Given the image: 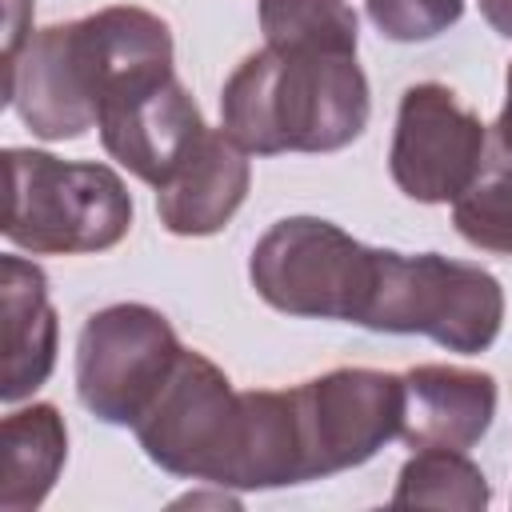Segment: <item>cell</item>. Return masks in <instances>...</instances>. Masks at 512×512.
<instances>
[{
	"label": "cell",
	"instance_id": "obj_1",
	"mask_svg": "<svg viewBox=\"0 0 512 512\" xmlns=\"http://www.w3.org/2000/svg\"><path fill=\"white\" fill-rule=\"evenodd\" d=\"M172 72V28L136 4L32 32L4 60V104L40 140H80L120 88Z\"/></svg>",
	"mask_w": 512,
	"mask_h": 512
},
{
	"label": "cell",
	"instance_id": "obj_2",
	"mask_svg": "<svg viewBox=\"0 0 512 512\" xmlns=\"http://www.w3.org/2000/svg\"><path fill=\"white\" fill-rule=\"evenodd\" d=\"M372 116L368 76L344 52L260 48L236 64L220 92V128L252 156L340 152Z\"/></svg>",
	"mask_w": 512,
	"mask_h": 512
},
{
	"label": "cell",
	"instance_id": "obj_3",
	"mask_svg": "<svg viewBox=\"0 0 512 512\" xmlns=\"http://www.w3.org/2000/svg\"><path fill=\"white\" fill-rule=\"evenodd\" d=\"M8 244L32 256H84L116 248L132 228V196L116 168L60 160L40 148H4Z\"/></svg>",
	"mask_w": 512,
	"mask_h": 512
},
{
	"label": "cell",
	"instance_id": "obj_4",
	"mask_svg": "<svg viewBox=\"0 0 512 512\" xmlns=\"http://www.w3.org/2000/svg\"><path fill=\"white\" fill-rule=\"evenodd\" d=\"M360 328L428 336L448 352L476 356L488 352L504 328V288L488 268L468 260L380 248L376 292Z\"/></svg>",
	"mask_w": 512,
	"mask_h": 512
},
{
	"label": "cell",
	"instance_id": "obj_5",
	"mask_svg": "<svg viewBox=\"0 0 512 512\" xmlns=\"http://www.w3.org/2000/svg\"><path fill=\"white\" fill-rule=\"evenodd\" d=\"M380 248L360 244L324 216L276 220L248 256V280L256 296L300 320L364 324L376 292Z\"/></svg>",
	"mask_w": 512,
	"mask_h": 512
},
{
	"label": "cell",
	"instance_id": "obj_6",
	"mask_svg": "<svg viewBox=\"0 0 512 512\" xmlns=\"http://www.w3.org/2000/svg\"><path fill=\"white\" fill-rule=\"evenodd\" d=\"M144 456L180 480L236 488L244 448V392L204 356L184 348L152 408L136 420Z\"/></svg>",
	"mask_w": 512,
	"mask_h": 512
},
{
	"label": "cell",
	"instance_id": "obj_7",
	"mask_svg": "<svg viewBox=\"0 0 512 512\" xmlns=\"http://www.w3.org/2000/svg\"><path fill=\"white\" fill-rule=\"evenodd\" d=\"M184 344L164 312L140 300H120L92 312L76 336V396L112 424L136 428L172 376Z\"/></svg>",
	"mask_w": 512,
	"mask_h": 512
},
{
	"label": "cell",
	"instance_id": "obj_8",
	"mask_svg": "<svg viewBox=\"0 0 512 512\" xmlns=\"http://www.w3.org/2000/svg\"><path fill=\"white\" fill-rule=\"evenodd\" d=\"M292 392L304 484L368 464L404 424V376L380 368H332Z\"/></svg>",
	"mask_w": 512,
	"mask_h": 512
},
{
	"label": "cell",
	"instance_id": "obj_9",
	"mask_svg": "<svg viewBox=\"0 0 512 512\" xmlns=\"http://www.w3.org/2000/svg\"><path fill=\"white\" fill-rule=\"evenodd\" d=\"M488 124L456 100L448 84L404 88L388 148L396 188L416 204H452L484 164Z\"/></svg>",
	"mask_w": 512,
	"mask_h": 512
},
{
	"label": "cell",
	"instance_id": "obj_10",
	"mask_svg": "<svg viewBox=\"0 0 512 512\" xmlns=\"http://www.w3.org/2000/svg\"><path fill=\"white\" fill-rule=\"evenodd\" d=\"M204 116L176 72L120 88L100 108L96 132L104 152L136 180L160 188L204 136Z\"/></svg>",
	"mask_w": 512,
	"mask_h": 512
},
{
	"label": "cell",
	"instance_id": "obj_11",
	"mask_svg": "<svg viewBox=\"0 0 512 512\" xmlns=\"http://www.w3.org/2000/svg\"><path fill=\"white\" fill-rule=\"evenodd\" d=\"M252 152L224 128H204L184 164L156 188V216L172 236L220 232L248 196Z\"/></svg>",
	"mask_w": 512,
	"mask_h": 512
},
{
	"label": "cell",
	"instance_id": "obj_12",
	"mask_svg": "<svg viewBox=\"0 0 512 512\" xmlns=\"http://www.w3.org/2000/svg\"><path fill=\"white\" fill-rule=\"evenodd\" d=\"M496 420V380L460 364H416L404 372V424L408 448H460L484 440Z\"/></svg>",
	"mask_w": 512,
	"mask_h": 512
},
{
	"label": "cell",
	"instance_id": "obj_13",
	"mask_svg": "<svg viewBox=\"0 0 512 512\" xmlns=\"http://www.w3.org/2000/svg\"><path fill=\"white\" fill-rule=\"evenodd\" d=\"M0 332H4L0 400L20 404L52 376L60 324L44 268L16 252L0 256Z\"/></svg>",
	"mask_w": 512,
	"mask_h": 512
},
{
	"label": "cell",
	"instance_id": "obj_14",
	"mask_svg": "<svg viewBox=\"0 0 512 512\" xmlns=\"http://www.w3.org/2000/svg\"><path fill=\"white\" fill-rule=\"evenodd\" d=\"M68 460V428L56 404L12 408L0 424V508L32 512L48 500Z\"/></svg>",
	"mask_w": 512,
	"mask_h": 512
},
{
	"label": "cell",
	"instance_id": "obj_15",
	"mask_svg": "<svg viewBox=\"0 0 512 512\" xmlns=\"http://www.w3.org/2000/svg\"><path fill=\"white\" fill-rule=\"evenodd\" d=\"M492 500L488 476L460 448H412L400 464L392 504L396 508H456L484 512Z\"/></svg>",
	"mask_w": 512,
	"mask_h": 512
},
{
	"label": "cell",
	"instance_id": "obj_16",
	"mask_svg": "<svg viewBox=\"0 0 512 512\" xmlns=\"http://www.w3.org/2000/svg\"><path fill=\"white\" fill-rule=\"evenodd\" d=\"M260 32L268 48L344 52L356 56L360 20L348 0H260Z\"/></svg>",
	"mask_w": 512,
	"mask_h": 512
},
{
	"label": "cell",
	"instance_id": "obj_17",
	"mask_svg": "<svg viewBox=\"0 0 512 512\" xmlns=\"http://www.w3.org/2000/svg\"><path fill=\"white\" fill-rule=\"evenodd\" d=\"M456 232L492 256H512V156L484 148V164L472 184L452 200Z\"/></svg>",
	"mask_w": 512,
	"mask_h": 512
},
{
	"label": "cell",
	"instance_id": "obj_18",
	"mask_svg": "<svg viewBox=\"0 0 512 512\" xmlns=\"http://www.w3.org/2000/svg\"><path fill=\"white\" fill-rule=\"evenodd\" d=\"M368 20L396 44H424L464 16V0H364Z\"/></svg>",
	"mask_w": 512,
	"mask_h": 512
},
{
	"label": "cell",
	"instance_id": "obj_19",
	"mask_svg": "<svg viewBox=\"0 0 512 512\" xmlns=\"http://www.w3.org/2000/svg\"><path fill=\"white\" fill-rule=\"evenodd\" d=\"M32 36V12L28 0H8V24H4V60L20 52V44Z\"/></svg>",
	"mask_w": 512,
	"mask_h": 512
},
{
	"label": "cell",
	"instance_id": "obj_20",
	"mask_svg": "<svg viewBox=\"0 0 512 512\" xmlns=\"http://www.w3.org/2000/svg\"><path fill=\"white\" fill-rule=\"evenodd\" d=\"M488 144L512 156V64H508V76H504V108H500L496 124L488 128Z\"/></svg>",
	"mask_w": 512,
	"mask_h": 512
},
{
	"label": "cell",
	"instance_id": "obj_21",
	"mask_svg": "<svg viewBox=\"0 0 512 512\" xmlns=\"http://www.w3.org/2000/svg\"><path fill=\"white\" fill-rule=\"evenodd\" d=\"M480 16L488 20V28L504 40H512V0H476Z\"/></svg>",
	"mask_w": 512,
	"mask_h": 512
}]
</instances>
